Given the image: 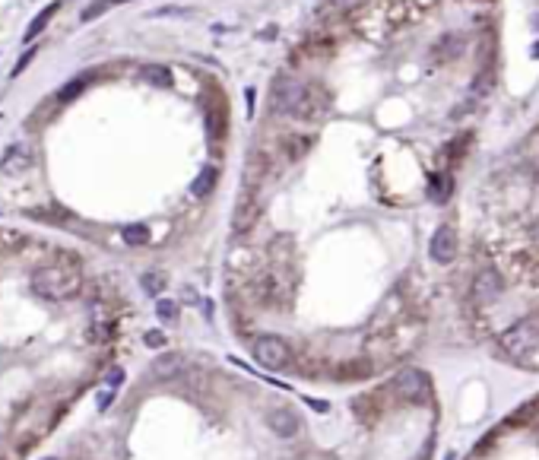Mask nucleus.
Here are the masks:
<instances>
[{"label":"nucleus","mask_w":539,"mask_h":460,"mask_svg":"<svg viewBox=\"0 0 539 460\" xmlns=\"http://www.w3.org/2000/svg\"><path fill=\"white\" fill-rule=\"evenodd\" d=\"M422 317L415 314H406L397 317L393 324H387V327H378L371 336H368V358H384V362H397V358H403L406 353H413L415 346H419L422 340Z\"/></svg>","instance_id":"obj_1"},{"label":"nucleus","mask_w":539,"mask_h":460,"mask_svg":"<svg viewBox=\"0 0 539 460\" xmlns=\"http://www.w3.org/2000/svg\"><path fill=\"white\" fill-rule=\"evenodd\" d=\"M83 286V276L77 267H67V263H48L38 267L32 273V292L45 302H67L80 292Z\"/></svg>","instance_id":"obj_2"},{"label":"nucleus","mask_w":539,"mask_h":460,"mask_svg":"<svg viewBox=\"0 0 539 460\" xmlns=\"http://www.w3.org/2000/svg\"><path fill=\"white\" fill-rule=\"evenodd\" d=\"M539 346V314H530L523 321H517L514 327H508L498 336V356L517 362L523 353Z\"/></svg>","instance_id":"obj_3"},{"label":"nucleus","mask_w":539,"mask_h":460,"mask_svg":"<svg viewBox=\"0 0 539 460\" xmlns=\"http://www.w3.org/2000/svg\"><path fill=\"white\" fill-rule=\"evenodd\" d=\"M391 394L400 403H415V407H432L435 400V388L428 371L422 368H403L397 378L391 381Z\"/></svg>","instance_id":"obj_4"},{"label":"nucleus","mask_w":539,"mask_h":460,"mask_svg":"<svg viewBox=\"0 0 539 460\" xmlns=\"http://www.w3.org/2000/svg\"><path fill=\"white\" fill-rule=\"evenodd\" d=\"M251 353H254L257 365H263V368H270V371H283L292 365V346L283 336H254Z\"/></svg>","instance_id":"obj_5"},{"label":"nucleus","mask_w":539,"mask_h":460,"mask_svg":"<svg viewBox=\"0 0 539 460\" xmlns=\"http://www.w3.org/2000/svg\"><path fill=\"white\" fill-rule=\"evenodd\" d=\"M327 114H330V96H327L320 86L305 83V92H302V99H298V105H295V111H292V118L315 124V121H324Z\"/></svg>","instance_id":"obj_6"},{"label":"nucleus","mask_w":539,"mask_h":460,"mask_svg":"<svg viewBox=\"0 0 539 460\" xmlns=\"http://www.w3.org/2000/svg\"><path fill=\"white\" fill-rule=\"evenodd\" d=\"M302 92H305V83H298V80H292V77H276L273 80V89H270L273 114H289L292 118V111H295Z\"/></svg>","instance_id":"obj_7"},{"label":"nucleus","mask_w":539,"mask_h":460,"mask_svg":"<svg viewBox=\"0 0 539 460\" xmlns=\"http://www.w3.org/2000/svg\"><path fill=\"white\" fill-rule=\"evenodd\" d=\"M504 295V276L498 273V270H479L473 280V289H469V299H473V305L486 308V305H495L498 299Z\"/></svg>","instance_id":"obj_8"},{"label":"nucleus","mask_w":539,"mask_h":460,"mask_svg":"<svg viewBox=\"0 0 539 460\" xmlns=\"http://www.w3.org/2000/svg\"><path fill=\"white\" fill-rule=\"evenodd\" d=\"M261 200H257V194L254 191H244L241 197H238V204L235 209H232V232L241 239V235H248L251 229L261 222Z\"/></svg>","instance_id":"obj_9"},{"label":"nucleus","mask_w":539,"mask_h":460,"mask_svg":"<svg viewBox=\"0 0 539 460\" xmlns=\"http://www.w3.org/2000/svg\"><path fill=\"white\" fill-rule=\"evenodd\" d=\"M225 131H229V105H225V96L219 89H209V99H207V133L213 140H222Z\"/></svg>","instance_id":"obj_10"},{"label":"nucleus","mask_w":539,"mask_h":460,"mask_svg":"<svg viewBox=\"0 0 539 460\" xmlns=\"http://www.w3.org/2000/svg\"><path fill=\"white\" fill-rule=\"evenodd\" d=\"M267 425L273 429V435H279V438H295L298 429H302V419L295 416V410L276 407V410L267 412Z\"/></svg>","instance_id":"obj_11"},{"label":"nucleus","mask_w":539,"mask_h":460,"mask_svg":"<svg viewBox=\"0 0 539 460\" xmlns=\"http://www.w3.org/2000/svg\"><path fill=\"white\" fill-rule=\"evenodd\" d=\"M428 251H432V257L438 263H450L457 257V232L450 226L435 229L432 241H428Z\"/></svg>","instance_id":"obj_12"},{"label":"nucleus","mask_w":539,"mask_h":460,"mask_svg":"<svg viewBox=\"0 0 539 460\" xmlns=\"http://www.w3.org/2000/svg\"><path fill=\"white\" fill-rule=\"evenodd\" d=\"M374 371L371 358H346V362H337L330 365V375L337 378V381H365L368 375Z\"/></svg>","instance_id":"obj_13"},{"label":"nucleus","mask_w":539,"mask_h":460,"mask_svg":"<svg viewBox=\"0 0 539 460\" xmlns=\"http://www.w3.org/2000/svg\"><path fill=\"white\" fill-rule=\"evenodd\" d=\"M378 397L381 394H365V397H356V400H352V416H356L361 425H368V429H371V425L381 419V412H384V407L378 403Z\"/></svg>","instance_id":"obj_14"},{"label":"nucleus","mask_w":539,"mask_h":460,"mask_svg":"<svg viewBox=\"0 0 539 460\" xmlns=\"http://www.w3.org/2000/svg\"><path fill=\"white\" fill-rule=\"evenodd\" d=\"M463 48H467L463 35H457V32H447V35H441L438 42L432 45V58H435V60H441V64H447V60L460 58Z\"/></svg>","instance_id":"obj_15"},{"label":"nucleus","mask_w":539,"mask_h":460,"mask_svg":"<svg viewBox=\"0 0 539 460\" xmlns=\"http://www.w3.org/2000/svg\"><path fill=\"white\" fill-rule=\"evenodd\" d=\"M32 165V153L26 143H16L10 146V150L4 153V159H0V172L4 175H13V172H23V168Z\"/></svg>","instance_id":"obj_16"},{"label":"nucleus","mask_w":539,"mask_h":460,"mask_svg":"<svg viewBox=\"0 0 539 460\" xmlns=\"http://www.w3.org/2000/svg\"><path fill=\"white\" fill-rule=\"evenodd\" d=\"M184 368V356L181 353H162L153 362V375L156 378H175Z\"/></svg>","instance_id":"obj_17"},{"label":"nucleus","mask_w":539,"mask_h":460,"mask_svg":"<svg viewBox=\"0 0 539 460\" xmlns=\"http://www.w3.org/2000/svg\"><path fill=\"white\" fill-rule=\"evenodd\" d=\"M450 191H454V185H450L447 172H435L432 178H428V197H432L435 204H445V200L450 197Z\"/></svg>","instance_id":"obj_18"},{"label":"nucleus","mask_w":539,"mask_h":460,"mask_svg":"<svg viewBox=\"0 0 539 460\" xmlns=\"http://www.w3.org/2000/svg\"><path fill=\"white\" fill-rule=\"evenodd\" d=\"M216 181H219V172H216L213 165L203 168V172L194 178V185H190V194H194V197H207V194H213Z\"/></svg>","instance_id":"obj_19"},{"label":"nucleus","mask_w":539,"mask_h":460,"mask_svg":"<svg viewBox=\"0 0 539 460\" xmlns=\"http://www.w3.org/2000/svg\"><path fill=\"white\" fill-rule=\"evenodd\" d=\"M140 77L153 86H172V70L162 64H143L140 67Z\"/></svg>","instance_id":"obj_20"},{"label":"nucleus","mask_w":539,"mask_h":460,"mask_svg":"<svg viewBox=\"0 0 539 460\" xmlns=\"http://www.w3.org/2000/svg\"><path fill=\"white\" fill-rule=\"evenodd\" d=\"M58 6H60V4L45 6V13H38V16L32 19V23H29V32H26V42H32V38H38V35H42V32H45V26L51 23V19H54V13H58Z\"/></svg>","instance_id":"obj_21"},{"label":"nucleus","mask_w":539,"mask_h":460,"mask_svg":"<svg viewBox=\"0 0 539 460\" xmlns=\"http://www.w3.org/2000/svg\"><path fill=\"white\" fill-rule=\"evenodd\" d=\"M121 235H124V241H127V245H146V241H149V229L146 226H124V232H121Z\"/></svg>","instance_id":"obj_22"},{"label":"nucleus","mask_w":539,"mask_h":460,"mask_svg":"<svg viewBox=\"0 0 539 460\" xmlns=\"http://www.w3.org/2000/svg\"><path fill=\"white\" fill-rule=\"evenodd\" d=\"M86 80H89V77H77V80H70V83H67L64 89L58 92V99H60V102H70V99H77L80 92L86 89Z\"/></svg>","instance_id":"obj_23"},{"label":"nucleus","mask_w":539,"mask_h":460,"mask_svg":"<svg viewBox=\"0 0 539 460\" xmlns=\"http://www.w3.org/2000/svg\"><path fill=\"white\" fill-rule=\"evenodd\" d=\"M514 365H517V368H527V371H539V346L530 349V353H523Z\"/></svg>","instance_id":"obj_24"},{"label":"nucleus","mask_w":539,"mask_h":460,"mask_svg":"<svg viewBox=\"0 0 539 460\" xmlns=\"http://www.w3.org/2000/svg\"><path fill=\"white\" fill-rule=\"evenodd\" d=\"M156 314H159L162 321H172V317L178 314V305H175L172 299H159L156 302Z\"/></svg>","instance_id":"obj_25"},{"label":"nucleus","mask_w":539,"mask_h":460,"mask_svg":"<svg viewBox=\"0 0 539 460\" xmlns=\"http://www.w3.org/2000/svg\"><path fill=\"white\" fill-rule=\"evenodd\" d=\"M143 289H146V292L149 295H156V292H162V286H165V280H162V276L159 273H146V276H143Z\"/></svg>","instance_id":"obj_26"},{"label":"nucleus","mask_w":539,"mask_h":460,"mask_svg":"<svg viewBox=\"0 0 539 460\" xmlns=\"http://www.w3.org/2000/svg\"><path fill=\"white\" fill-rule=\"evenodd\" d=\"M108 4H111V0H99V4H92L89 10H83V23H89V19H95V16H102V13L108 10Z\"/></svg>","instance_id":"obj_27"},{"label":"nucleus","mask_w":539,"mask_h":460,"mask_svg":"<svg viewBox=\"0 0 539 460\" xmlns=\"http://www.w3.org/2000/svg\"><path fill=\"white\" fill-rule=\"evenodd\" d=\"M105 384H108V388H121V384H124V371H121V368H111V371L105 375Z\"/></svg>","instance_id":"obj_28"},{"label":"nucleus","mask_w":539,"mask_h":460,"mask_svg":"<svg viewBox=\"0 0 539 460\" xmlns=\"http://www.w3.org/2000/svg\"><path fill=\"white\" fill-rule=\"evenodd\" d=\"M32 58H36V51H26V54H23V60H19V64H16V67H13V77H19V73H23V70H26V67H29V64H32Z\"/></svg>","instance_id":"obj_29"},{"label":"nucleus","mask_w":539,"mask_h":460,"mask_svg":"<svg viewBox=\"0 0 539 460\" xmlns=\"http://www.w3.org/2000/svg\"><path fill=\"white\" fill-rule=\"evenodd\" d=\"M333 4L343 6V10H359V6L365 4V0H333Z\"/></svg>","instance_id":"obj_30"},{"label":"nucleus","mask_w":539,"mask_h":460,"mask_svg":"<svg viewBox=\"0 0 539 460\" xmlns=\"http://www.w3.org/2000/svg\"><path fill=\"white\" fill-rule=\"evenodd\" d=\"M146 343H149V346H162V343H165V336H162V334H146Z\"/></svg>","instance_id":"obj_31"},{"label":"nucleus","mask_w":539,"mask_h":460,"mask_svg":"<svg viewBox=\"0 0 539 460\" xmlns=\"http://www.w3.org/2000/svg\"><path fill=\"white\" fill-rule=\"evenodd\" d=\"M108 403H111V390H105V394L99 397V407H102V410H108Z\"/></svg>","instance_id":"obj_32"},{"label":"nucleus","mask_w":539,"mask_h":460,"mask_svg":"<svg viewBox=\"0 0 539 460\" xmlns=\"http://www.w3.org/2000/svg\"><path fill=\"white\" fill-rule=\"evenodd\" d=\"M533 58H539V45H533Z\"/></svg>","instance_id":"obj_33"},{"label":"nucleus","mask_w":539,"mask_h":460,"mask_svg":"<svg viewBox=\"0 0 539 460\" xmlns=\"http://www.w3.org/2000/svg\"><path fill=\"white\" fill-rule=\"evenodd\" d=\"M111 4H127V0H111Z\"/></svg>","instance_id":"obj_34"}]
</instances>
